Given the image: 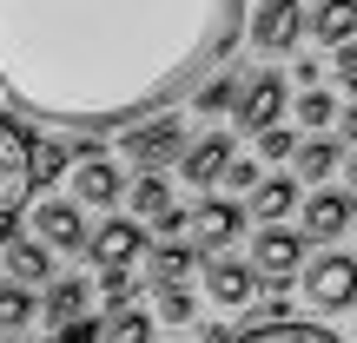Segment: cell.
Segmentation results:
<instances>
[{
  "label": "cell",
  "instance_id": "obj_1",
  "mask_svg": "<svg viewBox=\"0 0 357 343\" xmlns=\"http://www.w3.org/2000/svg\"><path fill=\"white\" fill-rule=\"evenodd\" d=\"M245 13L252 0H0V106L93 145L212 79Z\"/></svg>",
  "mask_w": 357,
  "mask_h": 343
},
{
  "label": "cell",
  "instance_id": "obj_2",
  "mask_svg": "<svg viewBox=\"0 0 357 343\" xmlns=\"http://www.w3.org/2000/svg\"><path fill=\"white\" fill-rule=\"evenodd\" d=\"M26 191H33V139H26V126L0 106V218L20 212Z\"/></svg>",
  "mask_w": 357,
  "mask_h": 343
},
{
  "label": "cell",
  "instance_id": "obj_3",
  "mask_svg": "<svg viewBox=\"0 0 357 343\" xmlns=\"http://www.w3.org/2000/svg\"><path fill=\"white\" fill-rule=\"evenodd\" d=\"M245 264H252V278L258 284H291L298 271H305V238H298V231H278V225H265L252 238V257H245Z\"/></svg>",
  "mask_w": 357,
  "mask_h": 343
},
{
  "label": "cell",
  "instance_id": "obj_4",
  "mask_svg": "<svg viewBox=\"0 0 357 343\" xmlns=\"http://www.w3.org/2000/svg\"><path fill=\"white\" fill-rule=\"evenodd\" d=\"M305 297L318 310H351V297H357V257L351 251L311 257V264H305Z\"/></svg>",
  "mask_w": 357,
  "mask_h": 343
},
{
  "label": "cell",
  "instance_id": "obj_5",
  "mask_svg": "<svg viewBox=\"0 0 357 343\" xmlns=\"http://www.w3.org/2000/svg\"><path fill=\"white\" fill-rule=\"evenodd\" d=\"M119 145H126V159H132L139 172H159L166 159H178L185 132H178V119H172V113H159V119H139V126H126V132H119Z\"/></svg>",
  "mask_w": 357,
  "mask_h": 343
},
{
  "label": "cell",
  "instance_id": "obj_6",
  "mask_svg": "<svg viewBox=\"0 0 357 343\" xmlns=\"http://www.w3.org/2000/svg\"><path fill=\"white\" fill-rule=\"evenodd\" d=\"M79 251H93V264H100V271H132L146 257V225H139V218H106Z\"/></svg>",
  "mask_w": 357,
  "mask_h": 343
},
{
  "label": "cell",
  "instance_id": "obj_7",
  "mask_svg": "<svg viewBox=\"0 0 357 343\" xmlns=\"http://www.w3.org/2000/svg\"><path fill=\"white\" fill-rule=\"evenodd\" d=\"M245 26H252L258 53H291L298 40H305V7H298V0H265L258 13H245Z\"/></svg>",
  "mask_w": 357,
  "mask_h": 343
},
{
  "label": "cell",
  "instance_id": "obj_8",
  "mask_svg": "<svg viewBox=\"0 0 357 343\" xmlns=\"http://www.w3.org/2000/svg\"><path fill=\"white\" fill-rule=\"evenodd\" d=\"M185 225H192V251H225V244L245 231V205H231V198H199V205L185 212Z\"/></svg>",
  "mask_w": 357,
  "mask_h": 343
},
{
  "label": "cell",
  "instance_id": "obj_9",
  "mask_svg": "<svg viewBox=\"0 0 357 343\" xmlns=\"http://www.w3.org/2000/svg\"><path fill=\"white\" fill-rule=\"evenodd\" d=\"M278 113H284V79H278V73H252V79L238 86V99H231L238 132H265V126H278Z\"/></svg>",
  "mask_w": 357,
  "mask_h": 343
},
{
  "label": "cell",
  "instance_id": "obj_10",
  "mask_svg": "<svg viewBox=\"0 0 357 343\" xmlns=\"http://www.w3.org/2000/svg\"><path fill=\"white\" fill-rule=\"evenodd\" d=\"M119 191H126L119 166H113V159H100L93 145H79V166H73V205H93V212H106Z\"/></svg>",
  "mask_w": 357,
  "mask_h": 343
},
{
  "label": "cell",
  "instance_id": "obj_11",
  "mask_svg": "<svg viewBox=\"0 0 357 343\" xmlns=\"http://www.w3.org/2000/svg\"><path fill=\"white\" fill-rule=\"evenodd\" d=\"M231 152H238L231 132H205V139L178 145V178H185V185H218V172H225Z\"/></svg>",
  "mask_w": 357,
  "mask_h": 343
},
{
  "label": "cell",
  "instance_id": "obj_12",
  "mask_svg": "<svg viewBox=\"0 0 357 343\" xmlns=\"http://www.w3.org/2000/svg\"><path fill=\"white\" fill-rule=\"evenodd\" d=\"M0 264H7V284H20V291L53 284V251L40 238H20V231H13V238L0 244Z\"/></svg>",
  "mask_w": 357,
  "mask_h": 343
},
{
  "label": "cell",
  "instance_id": "obj_13",
  "mask_svg": "<svg viewBox=\"0 0 357 343\" xmlns=\"http://www.w3.org/2000/svg\"><path fill=\"white\" fill-rule=\"evenodd\" d=\"M344 225H351V191H311L298 238L305 244H331V238H344Z\"/></svg>",
  "mask_w": 357,
  "mask_h": 343
},
{
  "label": "cell",
  "instance_id": "obj_14",
  "mask_svg": "<svg viewBox=\"0 0 357 343\" xmlns=\"http://www.w3.org/2000/svg\"><path fill=\"white\" fill-rule=\"evenodd\" d=\"M33 231H40L47 251H79V244H86V218H79V205H66V198L40 205V212H33Z\"/></svg>",
  "mask_w": 357,
  "mask_h": 343
},
{
  "label": "cell",
  "instance_id": "obj_15",
  "mask_svg": "<svg viewBox=\"0 0 357 343\" xmlns=\"http://www.w3.org/2000/svg\"><path fill=\"white\" fill-rule=\"evenodd\" d=\"M205 291H212V304L238 310V304H252L258 278H252V264H245V257H212V264H205Z\"/></svg>",
  "mask_w": 357,
  "mask_h": 343
},
{
  "label": "cell",
  "instance_id": "obj_16",
  "mask_svg": "<svg viewBox=\"0 0 357 343\" xmlns=\"http://www.w3.org/2000/svg\"><path fill=\"white\" fill-rule=\"evenodd\" d=\"M86 304H93V284H86V278H53V284H40V304H33V317L73 324V317H86Z\"/></svg>",
  "mask_w": 357,
  "mask_h": 343
},
{
  "label": "cell",
  "instance_id": "obj_17",
  "mask_svg": "<svg viewBox=\"0 0 357 343\" xmlns=\"http://www.w3.org/2000/svg\"><path fill=\"white\" fill-rule=\"evenodd\" d=\"M305 26L324 40V47H351L357 40V0H318V7L305 13Z\"/></svg>",
  "mask_w": 357,
  "mask_h": 343
},
{
  "label": "cell",
  "instance_id": "obj_18",
  "mask_svg": "<svg viewBox=\"0 0 357 343\" xmlns=\"http://www.w3.org/2000/svg\"><path fill=\"white\" fill-rule=\"evenodd\" d=\"M291 166H298L305 185H318V178H331L337 166H344V145H337V139H298L291 145Z\"/></svg>",
  "mask_w": 357,
  "mask_h": 343
},
{
  "label": "cell",
  "instance_id": "obj_19",
  "mask_svg": "<svg viewBox=\"0 0 357 343\" xmlns=\"http://www.w3.org/2000/svg\"><path fill=\"white\" fill-rule=\"evenodd\" d=\"M225 343H344L324 324H252L245 337H225Z\"/></svg>",
  "mask_w": 357,
  "mask_h": 343
},
{
  "label": "cell",
  "instance_id": "obj_20",
  "mask_svg": "<svg viewBox=\"0 0 357 343\" xmlns=\"http://www.w3.org/2000/svg\"><path fill=\"white\" fill-rule=\"evenodd\" d=\"M284 212H298V185L291 178H258L252 185V218L258 225H278Z\"/></svg>",
  "mask_w": 357,
  "mask_h": 343
},
{
  "label": "cell",
  "instance_id": "obj_21",
  "mask_svg": "<svg viewBox=\"0 0 357 343\" xmlns=\"http://www.w3.org/2000/svg\"><path fill=\"white\" fill-rule=\"evenodd\" d=\"M100 343H153V317L139 304L113 310V317H100Z\"/></svg>",
  "mask_w": 357,
  "mask_h": 343
},
{
  "label": "cell",
  "instance_id": "obj_22",
  "mask_svg": "<svg viewBox=\"0 0 357 343\" xmlns=\"http://www.w3.org/2000/svg\"><path fill=\"white\" fill-rule=\"evenodd\" d=\"M199 264V251L192 244H159L153 251V291H172V284H185V271Z\"/></svg>",
  "mask_w": 357,
  "mask_h": 343
},
{
  "label": "cell",
  "instance_id": "obj_23",
  "mask_svg": "<svg viewBox=\"0 0 357 343\" xmlns=\"http://www.w3.org/2000/svg\"><path fill=\"white\" fill-rule=\"evenodd\" d=\"M126 205H132V212H146V218H159V212L172 205V185H166L159 172H139V178L126 185Z\"/></svg>",
  "mask_w": 357,
  "mask_h": 343
},
{
  "label": "cell",
  "instance_id": "obj_24",
  "mask_svg": "<svg viewBox=\"0 0 357 343\" xmlns=\"http://www.w3.org/2000/svg\"><path fill=\"white\" fill-rule=\"evenodd\" d=\"M26 324H33V291H20V284H0V330L20 337Z\"/></svg>",
  "mask_w": 357,
  "mask_h": 343
},
{
  "label": "cell",
  "instance_id": "obj_25",
  "mask_svg": "<svg viewBox=\"0 0 357 343\" xmlns=\"http://www.w3.org/2000/svg\"><path fill=\"white\" fill-rule=\"evenodd\" d=\"M159 304V324H199V297L185 291V284H172V291H153Z\"/></svg>",
  "mask_w": 357,
  "mask_h": 343
},
{
  "label": "cell",
  "instance_id": "obj_26",
  "mask_svg": "<svg viewBox=\"0 0 357 343\" xmlns=\"http://www.w3.org/2000/svg\"><path fill=\"white\" fill-rule=\"evenodd\" d=\"M199 113H231V99H238V79L231 73H212V79H199Z\"/></svg>",
  "mask_w": 357,
  "mask_h": 343
},
{
  "label": "cell",
  "instance_id": "obj_27",
  "mask_svg": "<svg viewBox=\"0 0 357 343\" xmlns=\"http://www.w3.org/2000/svg\"><path fill=\"white\" fill-rule=\"evenodd\" d=\"M66 159H73V152H66V139H40V145H33V185L60 178V172H66Z\"/></svg>",
  "mask_w": 357,
  "mask_h": 343
},
{
  "label": "cell",
  "instance_id": "obj_28",
  "mask_svg": "<svg viewBox=\"0 0 357 343\" xmlns=\"http://www.w3.org/2000/svg\"><path fill=\"white\" fill-rule=\"evenodd\" d=\"M298 119H305L311 132H318V126H331V119H337V99H331L324 86H305V99H298Z\"/></svg>",
  "mask_w": 357,
  "mask_h": 343
},
{
  "label": "cell",
  "instance_id": "obj_29",
  "mask_svg": "<svg viewBox=\"0 0 357 343\" xmlns=\"http://www.w3.org/2000/svg\"><path fill=\"white\" fill-rule=\"evenodd\" d=\"M132 297H139V291H132L126 271H100V304H106V310H126Z\"/></svg>",
  "mask_w": 357,
  "mask_h": 343
},
{
  "label": "cell",
  "instance_id": "obj_30",
  "mask_svg": "<svg viewBox=\"0 0 357 343\" xmlns=\"http://www.w3.org/2000/svg\"><path fill=\"white\" fill-rule=\"evenodd\" d=\"M218 185L252 191V185H258V159H238V152H231V159H225V172H218Z\"/></svg>",
  "mask_w": 357,
  "mask_h": 343
},
{
  "label": "cell",
  "instance_id": "obj_31",
  "mask_svg": "<svg viewBox=\"0 0 357 343\" xmlns=\"http://www.w3.org/2000/svg\"><path fill=\"white\" fill-rule=\"evenodd\" d=\"M291 145H298V132H284V126L258 132V152H265V159H291Z\"/></svg>",
  "mask_w": 357,
  "mask_h": 343
},
{
  "label": "cell",
  "instance_id": "obj_32",
  "mask_svg": "<svg viewBox=\"0 0 357 343\" xmlns=\"http://www.w3.org/2000/svg\"><path fill=\"white\" fill-rule=\"evenodd\" d=\"M53 343H100V317H73V324H60V337Z\"/></svg>",
  "mask_w": 357,
  "mask_h": 343
},
{
  "label": "cell",
  "instance_id": "obj_33",
  "mask_svg": "<svg viewBox=\"0 0 357 343\" xmlns=\"http://www.w3.org/2000/svg\"><path fill=\"white\" fill-rule=\"evenodd\" d=\"M331 66H337V79L351 86V79H357V47H331Z\"/></svg>",
  "mask_w": 357,
  "mask_h": 343
},
{
  "label": "cell",
  "instance_id": "obj_34",
  "mask_svg": "<svg viewBox=\"0 0 357 343\" xmlns=\"http://www.w3.org/2000/svg\"><path fill=\"white\" fill-rule=\"evenodd\" d=\"M153 231H166V238H172V231H185V205H166V212L153 218Z\"/></svg>",
  "mask_w": 357,
  "mask_h": 343
},
{
  "label": "cell",
  "instance_id": "obj_35",
  "mask_svg": "<svg viewBox=\"0 0 357 343\" xmlns=\"http://www.w3.org/2000/svg\"><path fill=\"white\" fill-rule=\"evenodd\" d=\"M258 324H291V304H258Z\"/></svg>",
  "mask_w": 357,
  "mask_h": 343
},
{
  "label": "cell",
  "instance_id": "obj_36",
  "mask_svg": "<svg viewBox=\"0 0 357 343\" xmlns=\"http://www.w3.org/2000/svg\"><path fill=\"white\" fill-rule=\"evenodd\" d=\"M7 238H13V218H0V244H7Z\"/></svg>",
  "mask_w": 357,
  "mask_h": 343
},
{
  "label": "cell",
  "instance_id": "obj_37",
  "mask_svg": "<svg viewBox=\"0 0 357 343\" xmlns=\"http://www.w3.org/2000/svg\"><path fill=\"white\" fill-rule=\"evenodd\" d=\"M20 343H47V337H20Z\"/></svg>",
  "mask_w": 357,
  "mask_h": 343
}]
</instances>
